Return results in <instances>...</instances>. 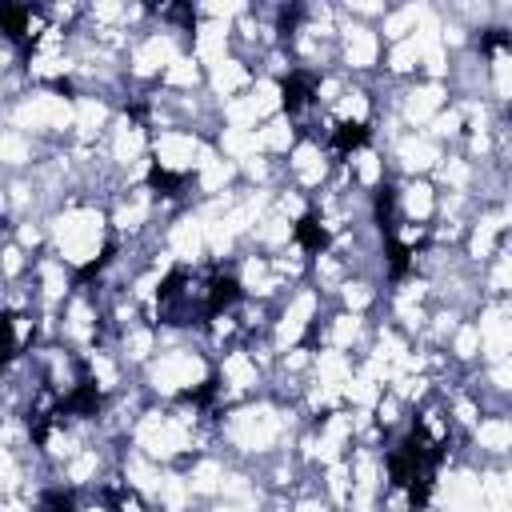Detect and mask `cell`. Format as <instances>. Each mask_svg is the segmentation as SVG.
<instances>
[{"label":"cell","mask_w":512,"mask_h":512,"mask_svg":"<svg viewBox=\"0 0 512 512\" xmlns=\"http://www.w3.org/2000/svg\"><path fill=\"white\" fill-rule=\"evenodd\" d=\"M48 244L60 264L68 268H92L108 244V212L84 200L64 204L48 224Z\"/></svg>","instance_id":"1"},{"label":"cell","mask_w":512,"mask_h":512,"mask_svg":"<svg viewBox=\"0 0 512 512\" xmlns=\"http://www.w3.org/2000/svg\"><path fill=\"white\" fill-rule=\"evenodd\" d=\"M392 160L400 164L404 176H424L444 160V148L420 128L416 132H396L392 136Z\"/></svg>","instance_id":"6"},{"label":"cell","mask_w":512,"mask_h":512,"mask_svg":"<svg viewBox=\"0 0 512 512\" xmlns=\"http://www.w3.org/2000/svg\"><path fill=\"white\" fill-rule=\"evenodd\" d=\"M204 80V68H200V60L192 56V52H180L164 72H160V84H164V92H180V96H188L196 84Z\"/></svg>","instance_id":"12"},{"label":"cell","mask_w":512,"mask_h":512,"mask_svg":"<svg viewBox=\"0 0 512 512\" xmlns=\"http://www.w3.org/2000/svg\"><path fill=\"white\" fill-rule=\"evenodd\" d=\"M100 464H104V460H100V452H96L92 444H88V448H80L72 460H64V464H60L64 484H68V488H88V484L100 476Z\"/></svg>","instance_id":"13"},{"label":"cell","mask_w":512,"mask_h":512,"mask_svg":"<svg viewBox=\"0 0 512 512\" xmlns=\"http://www.w3.org/2000/svg\"><path fill=\"white\" fill-rule=\"evenodd\" d=\"M180 32L184 28H160V32H144L140 40H132V48H128V72L136 80L160 76L180 52H188V48H180Z\"/></svg>","instance_id":"3"},{"label":"cell","mask_w":512,"mask_h":512,"mask_svg":"<svg viewBox=\"0 0 512 512\" xmlns=\"http://www.w3.org/2000/svg\"><path fill=\"white\" fill-rule=\"evenodd\" d=\"M392 200H396V220L428 224L436 216V188L424 176H404V184H400V192H392Z\"/></svg>","instance_id":"9"},{"label":"cell","mask_w":512,"mask_h":512,"mask_svg":"<svg viewBox=\"0 0 512 512\" xmlns=\"http://www.w3.org/2000/svg\"><path fill=\"white\" fill-rule=\"evenodd\" d=\"M144 380L160 400H184L212 384V364L196 348H160L144 364Z\"/></svg>","instance_id":"2"},{"label":"cell","mask_w":512,"mask_h":512,"mask_svg":"<svg viewBox=\"0 0 512 512\" xmlns=\"http://www.w3.org/2000/svg\"><path fill=\"white\" fill-rule=\"evenodd\" d=\"M444 100H448V84H444V80H420V84H408L404 96H396V120L408 124L412 132H416V128L424 132L428 120L444 108Z\"/></svg>","instance_id":"5"},{"label":"cell","mask_w":512,"mask_h":512,"mask_svg":"<svg viewBox=\"0 0 512 512\" xmlns=\"http://www.w3.org/2000/svg\"><path fill=\"white\" fill-rule=\"evenodd\" d=\"M204 80H208V88H212V96H220V100H236L252 80H256V68L244 60V56H224V60H216L212 68H204Z\"/></svg>","instance_id":"10"},{"label":"cell","mask_w":512,"mask_h":512,"mask_svg":"<svg viewBox=\"0 0 512 512\" xmlns=\"http://www.w3.org/2000/svg\"><path fill=\"white\" fill-rule=\"evenodd\" d=\"M336 292H340V304H344V312H356V316H364V308L376 300L372 284H368V280H352V276H348V280H344Z\"/></svg>","instance_id":"17"},{"label":"cell","mask_w":512,"mask_h":512,"mask_svg":"<svg viewBox=\"0 0 512 512\" xmlns=\"http://www.w3.org/2000/svg\"><path fill=\"white\" fill-rule=\"evenodd\" d=\"M384 68L392 76H408V72H420V52L412 40H400V44H388L384 52Z\"/></svg>","instance_id":"16"},{"label":"cell","mask_w":512,"mask_h":512,"mask_svg":"<svg viewBox=\"0 0 512 512\" xmlns=\"http://www.w3.org/2000/svg\"><path fill=\"white\" fill-rule=\"evenodd\" d=\"M216 376H220V392H224L228 400H244V396H252V392L260 388L264 368L252 360L248 348H228V352L220 356Z\"/></svg>","instance_id":"8"},{"label":"cell","mask_w":512,"mask_h":512,"mask_svg":"<svg viewBox=\"0 0 512 512\" xmlns=\"http://www.w3.org/2000/svg\"><path fill=\"white\" fill-rule=\"evenodd\" d=\"M336 56H340V64L348 72H372L380 64V36H376V28L344 20L336 28Z\"/></svg>","instance_id":"4"},{"label":"cell","mask_w":512,"mask_h":512,"mask_svg":"<svg viewBox=\"0 0 512 512\" xmlns=\"http://www.w3.org/2000/svg\"><path fill=\"white\" fill-rule=\"evenodd\" d=\"M32 156H36L32 136H24V132H16V128H0V164L24 168V164H32Z\"/></svg>","instance_id":"14"},{"label":"cell","mask_w":512,"mask_h":512,"mask_svg":"<svg viewBox=\"0 0 512 512\" xmlns=\"http://www.w3.org/2000/svg\"><path fill=\"white\" fill-rule=\"evenodd\" d=\"M468 432H472V444H476L480 452H488V456H504V452L512 448V420H508L504 408L480 412V420H476Z\"/></svg>","instance_id":"11"},{"label":"cell","mask_w":512,"mask_h":512,"mask_svg":"<svg viewBox=\"0 0 512 512\" xmlns=\"http://www.w3.org/2000/svg\"><path fill=\"white\" fill-rule=\"evenodd\" d=\"M288 176H292V188L296 192L324 188V180H328V152H324V144L312 140V136L296 140L292 152H288Z\"/></svg>","instance_id":"7"},{"label":"cell","mask_w":512,"mask_h":512,"mask_svg":"<svg viewBox=\"0 0 512 512\" xmlns=\"http://www.w3.org/2000/svg\"><path fill=\"white\" fill-rule=\"evenodd\" d=\"M448 352H452V360H460V364H472V360L480 356V332H476V320H460V324H456V332L448 336Z\"/></svg>","instance_id":"15"}]
</instances>
